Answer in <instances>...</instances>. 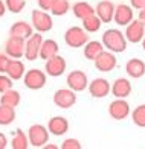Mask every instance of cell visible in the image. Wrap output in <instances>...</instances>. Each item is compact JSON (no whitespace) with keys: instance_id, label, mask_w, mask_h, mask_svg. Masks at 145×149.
I'll return each mask as SVG.
<instances>
[{"instance_id":"cell-1","label":"cell","mask_w":145,"mask_h":149,"mask_svg":"<svg viewBox=\"0 0 145 149\" xmlns=\"http://www.w3.org/2000/svg\"><path fill=\"white\" fill-rule=\"evenodd\" d=\"M101 43L104 46V49L113 53H122L127 49V38L119 29H107L102 33Z\"/></svg>"},{"instance_id":"cell-2","label":"cell","mask_w":145,"mask_h":149,"mask_svg":"<svg viewBox=\"0 0 145 149\" xmlns=\"http://www.w3.org/2000/svg\"><path fill=\"white\" fill-rule=\"evenodd\" d=\"M89 33L82 29V26H72L64 32V43L72 47V49H78V47H84V44L89 41Z\"/></svg>"},{"instance_id":"cell-3","label":"cell","mask_w":145,"mask_h":149,"mask_svg":"<svg viewBox=\"0 0 145 149\" xmlns=\"http://www.w3.org/2000/svg\"><path fill=\"white\" fill-rule=\"evenodd\" d=\"M27 140H29V146L34 148H43L47 140H49V130L44 125L35 123L27 130Z\"/></svg>"},{"instance_id":"cell-4","label":"cell","mask_w":145,"mask_h":149,"mask_svg":"<svg viewBox=\"0 0 145 149\" xmlns=\"http://www.w3.org/2000/svg\"><path fill=\"white\" fill-rule=\"evenodd\" d=\"M31 22H32V28L40 33L49 32L52 29V26H53L52 17L47 14L46 11H41V9H34L32 11Z\"/></svg>"},{"instance_id":"cell-5","label":"cell","mask_w":145,"mask_h":149,"mask_svg":"<svg viewBox=\"0 0 145 149\" xmlns=\"http://www.w3.org/2000/svg\"><path fill=\"white\" fill-rule=\"evenodd\" d=\"M25 87L29 90H41L46 85L47 74L46 72H41L38 69H31L25 72Z\"/></svg>"},{"instance_id":"cell-6","label":"cell","mask_w":145,"mask_h":149,"mask_svg":"<svg viewBox=\"0 0 145 149\" xmlns=\"http://www.w3.org/2000/svg\"><path fill=\"white\" fill-rule=\"evenodd\" d=\"M53 104L61 110H69L77 104V91L67 88H60L53 93Z\"/></svg>"},{"instance_id":"cell-7","label":"cell","mask_w":145,"mask_h":149,"mask_svg":"<svg viewBox=\"0 0 145 149\" xmlns=\"http://www.w3.org/2000/svg\"><path fill=\"white\" fill-rule=\"evenodd\" d=\"M25 44H26L25 38L17 37V35H9L5 43V53L9 58L20 59L25 55Z\"/></svg>"},{"instance_id":"cell-8","label":"cell","mask_w":145,"mask_h":149,"mask_svg":"<svg viewBox=\"0 0 145 149\" xmlns=\"http://www.w3.org/2000/svg\"><path fill=\"white\" fill-rule=\"evenodd\" d=\"M93 63H95V67H96V70H98V72L110 73L112 70L116 69V65H118V59H116V56H115L113 52L104 49V50H102L99 55H98V58L93 61Z\"/></svg>"},{"instance_id":"cell-9","label":"cell","mask_w":145,"mask_h":149,"mask_svg":"<svg viewBox=\"0 0 145 149\" xmlns=\"http://www.w3.org/2000/svg\"><path fill=\"white\" fill-rule=\"evenodd\" d=\"M43 43V35L40 32L32 33V35L26 40L25 44V58L27 61H35L40 55V47Z\"/></svg>"},{"instance_id":"cell-10","label":"cell","mask_w":145,"mask_h":149,"mask_svg":"<svg viewBox=\"0 0 145 149\" xmlns=\"http://www.w3.org/2000/svg\"><path fill=\"white\" fill-rule=\"evenodd\" d=\"M66 69H67V63L61 55H55L49 59H46L44 72H46V74H49V76H52V78L61 76V74L66 72Z\"/></svg>"},{"instance_id":"cell-11","label":"cell","mask_w":145,"mask_h":149,"mask_svg":"<svg viewBox=\"0 0 145 149\" xmlns=\"http://www.w3.org/2000/svg\"><path fill=\"white\" fill-rule=\"evenodd\" d=\"M66 84L70 90L73 91H84L89 85V79H87V74L81 70H72L70 73L67 74L66 78Z\"/></svg>"},{"instance_id":"cell-12","label":"cell","mask_w":145,"mask_h":149,"mask_svg":"<svg viewBox=\"0 0 145 149\" xmlns=\"http://www.w3.org/2000/svg\"><path fill=\"white\" fill-rule=\"evenodd\" d=\"M124 35H125L127 41L133 43V44H137V43L142 41V38L145 35V26L139 22V20H132V22L125 26Z\"/></svg>"},{"instance_id":"cell-13","label":"cell","mask_w":145,"mask_h":149,"mask_svg":"<svg viewBox=\"0 0 145 149\" xmlns=\"http://www.w3.org/2000/svg\"><path fill=\"white\" fill-rule=\"evenodd\" d=\"M110 82L106 79V78H95L92 82H89L87 88H89V93L90 96L95 97V99H102L108 96L110 93Z\"/></svg>"},{"instance_id":"cell-14","label":"cell","mask_w":145,"mask_h":149,"mask_svg":"<svg viewBox=\"0 0 145 149\" xmlns=\"http://www.w3.org/2000/svg\"><path fill=\"white\" fill-rule=\"evenodd\" d=\"M108 114L115 120H125L130 116V105L125 99H115L108 105Z\"/></svg>"},{"instance_id":"cell-15","label":"cell","mask_w":145,"mask_h":149,"mask_svg":"<svg viewBox=\"0 0 145 149\" xmlns=\"http://www.w3.org/2000/svg\"><path fill=\"white\" fill-rule=\"evenodd\" d=\"M115 8H116V5L113 2H110V0H101L95 6V14L99 17L102 23H110L113 20Z\"/></svg>"},{"instance_id":"cell-16","label":"cell","mask_w":145,"mask_h":149,"mask_svg":"<svg viewBox=\"0 0 145 149\" xmlns=\"http://www.w3.org/2000/svg\"><path fill=\"white\" fill-rule=\"evenodd\" d=\"M132 20H133V8L130 5L121 3L115 8L113 22L118 26H127Z\"/></svg>"},{"instance_id":"cell-17","label":"cell","mask_w":145,"mask_h":149,"mask_svg":"<svg viewBox=\"0 0 145 149\" xmlns=\"http://www.w3.org/2000/svg\"><path fill=\"white\" fill-rule=\"evenodd\" d=\"M47 130H49L52 135L61 137V135H64L69 131V120L63 116H53L47 122Z\"/></svg>"},{"instance_id":"cell-18","label":"cell","mask_w":145,"mask_h":149,"mask_svg":"<svg viewBox=\"0 0 145 149\" xmlns=\"http://www.w3.org/2000/svg\"><path fill=\"white\" fill-rule=\"evenodd\" d=\"M110 91H112V94L116 99H125L132 93V84L125 78H118L110 87Z\"/></svg>"},{"instance_id":"cell-19","label":"cell","mask_w":145,"mask_h":149,"mask_svg":"<svg viewBox=\"0 0 145 149\" xmlns=\"http://www.w3.org/2000/svg\"><path fill=\"white\" fill-rule=\"evenodd\" d=\"M125 72L130 78L133 79H139L145 74V63L139 58H132L127 61L125 64Z\"/></svg>"},{"instance_id":"cell-20","label":"cell","mask_w":145,"mask_h":149,"mask_svg":"<svg viewBox=\"0 0 145 149\" xmlns=\"http://www.w3.org/2000/svg\"><path fill=\"white\" fill-rule=\"evenodd\" d=\"M58 50H60V47H58V43L55 41V40L49 38V40H43V43H41V47H40V55L38 58L41 59H49L55 55H58Z\"/></svg>"},{"instance_id":"cell-21","label":"cell","mask_w":145,"mask_h":149,"mask_svg":"<svg viewBox=\"0 0 145 149\" xmlns=\"http://www.w3.org/2000/svg\"><path fill=\"white\" fill-rule=\"evenodd\" d=\"M32 33H34L32 24L23 22V20L15 22V23L11 26V29H9V35H17V37H22L25 40H27V38L32 35Z\"/></svg>"},{"instance_id":"cell-22","label":"cell","mask_w":145,"mask_h":149,"mask_svg":"<svg viewBox=\"0 0 145 149\" xmlns=\"http://www.w3.org/2000/svg\"><path fill=\"white\" fill-rule=\"evenodd\" d=\"M6 74L12 79V81H18L25 76V64L20 59H11L6 69Z\"/></svg>"},{"instance_id":"cell-23","label":"cell","mask_w":145,"mask_h":149,"mask_svg":"<svg viewBox=\"0 0 145 149\" xmlns=\"http://www.w3.org/2000/svg\"><path fill=\"white\" fill-rule=\"evenodd\" d=\"M102 50H104V46H102V43H101V41L89 40V41L84 44V56H86V59L95 61Z\"/></svg>"},{"instance_id":"cell-24","label":"cell","mask_w":145,"mask_h":149,"mask_svg":"<svg viewBox=\"0 0 145 149\" xmlns=\"http://www.w3.org/2000/svg\"><path fill=\"white\" fill-rule=\"evenodd\" d=\"M72 12H73V15L77 18L84 20L86 17L95 14V8L90 3H87V2H77V3H73V6H72Z\"/></svg>"},{"instance_id":"cell-25","label":"cell","mask_w":145,"mask_h":149,"mask_svg":"<svg viewBox=\"0 0 145 149\" xmlns=\"http://www.w3.org/2000/svg\"><path fill=\"white\" fill-rule=\"evenodd\" d=\"M20 99H22L20 93L17 90H14V88H9V90H6L5 93H2V96H0V104L15 108L20 104Z\"/></svg>"},{"instance_id":"cell-26","label":"cell","mask_w":145,"mask_h":149,"mask_svg":"<svg viewBox=\"0 0 145 149\" xmlns=\"http://www.w3.org/2000/svg\"><path fill=\"white\" fill-rule=\"evenodd\" d=\"M15 120V108L0 104V125H11Z\"/></svg>"},{"instance_id":"cell-27","label":"cell","mask_w":145,"mask_h":149,"mask_svg":"<svg viewBox=\"0 0 145 149\" xmlns=\"http://www.w3.org/2000/svg\"><path fill=\"white\" fill-rule=\"evenodd\" d=\"M102 22L99 20V17L93 14V15H89L82 20V29H84L87 33H93V32H98L101 28Z\"/></svg>"},{"instance_id":"cell-28","label":"cell","mask_w":145,"mask_h":149,"mask_svg":"<svg viewBox=\"0 0 145 149\" xmlns=\"http://www.w3.org/2000/svg\"><path fill=\"white\" fill-rule=\"evenodd\" d=\"M11 146L12 149H27L29 148V140H27V135L20 130L15 131V134H14L12 137V141H11Z\"/></svg>"},{"instance_id":"cell-29","label":"cell","mask_w":145,"mask_h":149,"mask_svg":"<svg viewBox=\"0 0 145 149\" xmlns=\"http://www.w3.org/2000/svg\"><path fill=\"white\" fill-rule=\"evenodd\" d=\"M132 120L136 126L145 128V104L137 105L132 113Z\"/></svg>"},{"instance_id":"cell-30","label":"cell","mask_w":145,"mask_h":149,"mask_svg":"<svg viewBox=\"0 0 145 149\" xmlns=\"http://www.w3.org/2000/svg\"><path fill=\"white\" fill-rule=\"evenodd\" d=\"M70 9V3H69V0H55L53 5H52V15H57V17H61L69 12Z\"/></svg>"},{"instance_id":"cell-31","label":"cell","mask_w":145,"mask_h":149,"mask_svg":"<svg viewBox=\"0 0 145 149\" xmlns=\"http://www.w3.org/2000/svg\"><path fill=\"white\" fill-rule=\"evenodd\" d=\"M6 11L12 12V14H18L22 12L26 6V0H5Z\"/></svg>"},{"instance_id":"cell-32","label":"cell","mask_w":145,"mask_h":149,"mask_svg":"<svg viewBox=\"0 0 145 149\" xmlns=\"http://www.w3.org/2000/svg\"><path fill=\"white\" fill-rule=\"evenodd\" d=\"M12 88V79L6 73H0V94Z\"/></svg>"},{"instance_id":"cell-33","label":"cell","mask_w":145,"mask_h":149,"mask_svg":"<svg viewBox=\"0 0 145 149\" xmlns=\"http://www.w3.org/2000/svg\"><path fill=\"white\" fill-rule=\"evenodd\" d=\"M61 149H81V143L77 139H66L61 145Z\"/></svg>"},{"instance_id":"cell-34","label":"cell","mask_w":145,"mask_h":149,"mask_svg":"<svg viewBox=\"0 0 145 149\" xmlns=\"http://www.w3.org/2000/svg\"><path fill=\"white\" fill-rule=\"evenodd\" d=\"M9 61H11V58L6 53H0V73H6Z\"/></svg>"},{"instance_id":"cell-35","label":"cell","mask_w":145,"mask_h":149,"mask_svg":"<svg viewBox=\"0 0 145 149\" xmlns=\"http://www.w3.org/2000/svg\"><path fill=\"white\" fill-rule=\"evenodd\" d=\"M55 0H38V6L41 11H51L52 9V5H53Z\"/></svg>"},{"instance_id":"cell-36","label":"cell","mask_w":145,"mask_h":149,"mask_svg":"<svg viewBox=\"0 0 145 149\" xmlns=\"http://www.w3.org/2000/svg\"><path fill=\"white\" fill-rule=\"evenodd\" d=\"M130 6L139 11V9L145 8V0H130Z\"/></svg>"},{"instance_id":"cell-37","label":"cell","mask_w":145,"mask_h":149,"mask_svg":"<svg viewBox=\"0 0 145 149\" xmlns=\"http://www.w3.org/2000/svg\"><path fill=\"white\" fill-rule=\"evenodd\" d=\"M6 146H8V139L3 132H0V149H5Z\"/></svg>"},{"instance_id":"cell-38","label":"cell","mask_w":145,"mask_h":149,"mask_svg":"<svg viewBox=\"0 0 145 149\" xmlns=\"http://www.w3.org/2000/svg\"><path fill=\"white\" fill-rule=\"evenodd\" d=\"M137 20L145 26V8H142V9H139V15H137Z\"/></svg>"},{"instance_id":"cell-39","label":"cell","mask_w":145,"mask_h":149,"mask_svg":"<svg viewBox=\"0 0 145 149\" xmlns=\"http://www.w3.org/2000/svg\"><path fill=\"white\" fill-rule=\"evenodd\" d=\"M5 12H6V5H5V2L0 0V17H3Z\"/></svg>"},{"instance_id":"cell-40","label":"cell","mask_w":145,"mask_h":149,"mask_svg":"<svg viewBox=\"0 0 145 149\" xmlns=\"http://www.w3.org/2000/svg\"><path fill=\"white\" fill-rule=\"evenodd\" d=\"M43 148H44V149H57L58 146H55V145H47V143H46V146H43Z\"/></svg>"},{"instance_id":"cell-41","label":"cell","mask_w":145,"mask_h":149,"mask_svg":"<svg viewBox=\"0 0 145 149\" xmlns=\"http://www.w3.org/2000/svg\"><path fill=\"white\" fill-rule=\"evenodd\" d=\"M141 43H142V49L145 50V35H144V38H142V41H141Z\"/></svg>"}]
</instances>
